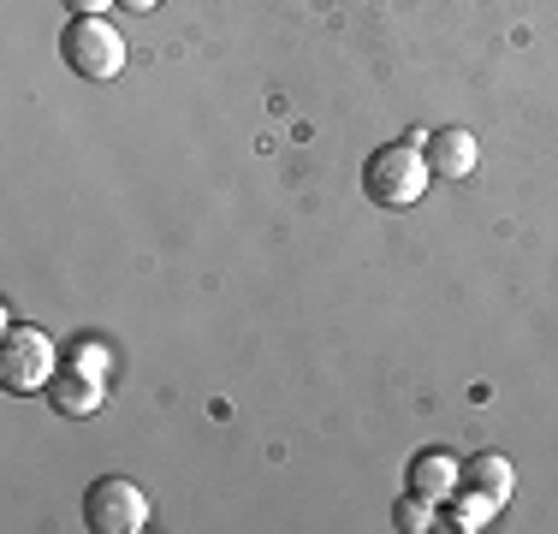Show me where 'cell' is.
<instances>
[{"mask_svg":"<svg viewBox=\"0 0 558 534\" xmlns=\"http://www.w3.org/2000/svg\"><path fill=\"white\" fill-rule=\"evenodd\" d=\"M422 155H428V172H434V179H470V172H475V137H470L463 125L428 131Z\"/></svg>","mask_w":558,"mask_h":534,"instance_id":"6","label":"cell"},{"mask_svg":"<svg viewBox=\"0 0 558 534\" xmlns=\"http://www.w3.org/2000/svg\"><path fill=\"white\" fill-rule=\"evenodd\" d=\"M60 7L72 12V19H101V12L119 7V0H60Z\"/></svg>","mask_w":558,"mask_h":534,"instance_id":"12","label":"cell"},{"mask_svg":"<svg viewBox=\"0 0 558 534\" xmlns=\"http://www.w3.org/2000/svg\"><path fill=\"white\" fill-rule=\"evenodd\" d=\"M499 505H487L482 493H451V529H463V534H475V529H487V517H494Z\"/></svg>","mask_w":558,"mask_h":534,"instance_id":"9","label":"cell"},{"mask_svg":"<svg viewBox=\"0 0 558 534\" xmlns=\"http://www.w3.org/2000/svg\"><path fill=\"white\" fill-rule=\"evenodd\" d=\"M60 53L84 84H108V77L125 72V43L108 19H72L60 36Z\"/></svg>","mask_w":558,"mask_h":534,"instance_id":"2","label":"cell"},{"mask_svg":"<svg viewBox=\"0 0 558 534\" xmlns=\"http://www.w3.org/2000/svg\"><path fill=\"white\" fill-rule=\"evenodd\" d=\"M84 523L96 534H137L149 529V499L125 475H96L84 487Z\"/></svg>","mask_w":558,"mask_h":534,"instance_id":"3","label":"cell"},{"mask_svg":"<svg viewBox=\"0 0 558 534\" xmlns=\"http://www.w3.org/2000/svg\"><path fill=\"white\" fill-rule=\"evenodd\" d=\"M43 398L54 404V416H65V422H84V416H96V410H101V398H108V374L65 363V368H54V380L43 386Z\"/></svg>","mask_w":558,"mask_h":534,"instance_id":"5","label":"cell"},{"mask_svg":"<svg viewBox=\"0 0 558 534\" xmlns=\"http://www.w3.org/2000/svg\"><path fill=\"white\" fill-rule=\"evenodd\" d=\"M392 523L404 529V534H422V529H434V499H422V493H404V499L392 505Z\"/></svg>","mask_w":558,"mask_h":534,"instance_id":"10","label":"cell"},{"mask_svg":"<svg viewBox=\"0 0 558 534\" xmlns=\"http://www.w3.org/2000/svg\"><path fill=\"white\" fill-rule=\"evenodd\" d=\"M72 363H77V368L108 374V351H96V344H84V339H77V344H72Z\"/></svg>","mask_w":558,"mask_h":534,"instance_id":"11","label":"cell"},{"mask_svg":"<svg viewBox=\"0 0 558 534\" xmlns=\"http://www.w3.org/2000/svg\"><path fill=\"white\" fill-rule=\"evenodd\" d=\"M458 487L463 493H482L487 505H505L517 493V470H511V458H499V451H475V458H463Z\"/></svg>","mask_w":558,"mask_h":534,"instance_id":"7","label":"cell"},{"mask_svg":"<svg viewBox=\"0 0 558 534\" xmlns=\"http://www.w3.org/2000/svg\"><path fill=\"white\" fill-rule=\"evenodd\" d=\"M458 475H463V463L451 451H416L410 458V493H422V499H451Z\"/></svg>","mask_w":558,"mask_h":534,"instance_id":"8","label":"cell"},{"mask_svg":"<svg viewBox=\"0 0 558 534\" xmlns=\"http://www.w3.org/2000/svg\"><path fill=\"white\" fill-rule=\"evenodd\" d=\"M428 155H422V143H387V149H375L368 155V167H363V191H368V203H380V208H416L422 203V191H428Z\"/></svg>","mask_w":558,"mask_h":534,"instance_id":"1","label":"cell"},{"mask_svg":"<svg viewBox=\"0 0 558 534\" xmlns=\"http://www.w3.org/2000/svg\"><path fill=\"white\" fill-rule=\"evenodd\" d=\"M119 7H125V12H155L161 0H119Z\"/></svg>","mask_w":558,"mask_h":534,"instance_id":"13","label":"cell"},{"mask_svg":"<svg viewBox=\"0 0 558 534\" xmlns=\"http://www.w3.org/2000/svg\"><path fill=\"white\" fill-rule=\"evenodd\" d=\"M60 356L54 344H48L43 327H7V344H0V386L7 392H43L48 380H54Z\"/></svg>","mask_w":558,"mask_h":534,"instance_id":"4","label":"cell"}]
</instances>
